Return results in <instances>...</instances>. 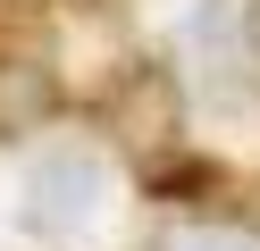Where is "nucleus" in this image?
I'll return each mask as SVG.
<instances>
[{
  "label": "nucleus",
  "mask_w": 260,
  "mask_h": 251,
  "mask_svg": "<svg viewBox=\"0 0 260 251\" xmlns=\"http://www.w3.org/2000/svg\"><path fill=\"white\" fill-rule=\"evenodd\" d=\"M92 201H101V167H92L84 151H51V159L25 176V226L76 234V226L92 218Z\"/></svg>",
  "instance_id": "nucleus-1"
},
{
  "label": "nucleus",
  "mask_w": 260,
  "mask_h": 251,
  "mask_svg": "<svg viewBox=\"0 0 260 251\" xmlns=\"http://www.w3.org/2000/svg\"><path fill=\"white\" fill-rule=\"evenodd\" d=\"M176 117H185V100H176V84L159 76V67H135V76L109 92V126H118V142H135V151L176 142Z\"/></svg>",
  "instance_id": "nucleus-2"
},
{
  "label": "nucleus",
  "mask_w": 260,
  "mask_h": 251,
  "mask_svg": "<svg viewBox=\"0 0 260 251\" xmlns=\"http://www.w3.org/2000/svg\"><path fill=\"white\" fill-rule=\"evenodd\" d=\"M59 109V84L42 59H0V142H25V134H42Z\"/></svg>",
  "instance_id": "nucleus-3"
},
{
  "label": "nucleus",
  "mask_w": 260,
  "mask_h": 251,
  "mask_svg": "<svg viewBox=\"0 0 260 251\" xmlns=\"http://www.w3.org/2000/svg\"><path fill=\"white\" fill-rule=\"evenodd\" d=\"M151 251H260L252 226H226V218H193V226H168Z\"/></svg>",
  "instance_id": "nucleus-4"
}]
</instances>
